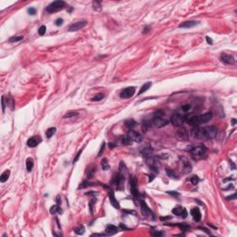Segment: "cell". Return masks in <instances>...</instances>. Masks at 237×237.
<instances>
[{"instance_id":"1","label":"cell","mask_w":237,"mask_h":237,"mask_svg":"<svg viewBox=\"0 0 237 237\" xmlns=\"http://www.w3.org/2000/svg\"><path fill=\"white\" fill-rule=\"evenodd\" d=\"M218 133L217 126H208V127H202L199 128L194 127L192 130V135L197 139H213L216 137Z\"/></svg>"},{"instance_id":"2","label":"cell","mask_w":237,"mask_h":237,"mask_svg":"<svg viewBox=\"0 0 237 237\" xmlns=\"http://www.w3.org/2000/svg\"><path fill=\"white\" fill-rule=\"evenodd\" d=\"M165 114L162 110H157L154 113L153 117V124L157 128H161L166 126L168 123V120H167L164 118Z\"/></svg>"},{"instance_id":"3","label":"cell","mask_w":237,"mask_h":237,"mask_svg":"<svg viewBox=\"0 0 237 237\" xmlns=\"http://www.w3.org/2000/svg\"><path fill=\"white\" fill-rule=\"evenodd\" d=\"M66 6V3L64 1H61V0H57V1H54L51 4H49L48 6L46 7V11L48 13H55V12H57L59 10L63 9Z\"/></svg>"},{"instance_id":"4","label":"cell","mask_w":237,"mask_h":237,"mask_svg":"<svg viewBox=\"0 0 237 237\" xmlns=\"http://www.w3.org/2000/svg\"><path fill=\"white\" fill-rule=\"evenodd\" d=\"M191 154H192V157H194V159H200L202 157H204V156L206 155L207 152V148L204 145H196V146H194L192 149H191Z\"/></svg>"},{"instance_id":"5","label":"cell","mask_w":237,"mask_h":237,"mask_svg":"<svg viewBox=\"0 0 237 237\" xmlns=\"http://www.w3.org/2000/svg\"><path fill=\"white\" fill-rule=\"evenodd\" d=\"M139 203H140V208H141V212L145 218H149L151 219H155V214L150 208L147 207V205L145 204V200L143 198H139Z\"/></svg>"},{"instance_id":"6","label":"cell","mask_w":237,"mask_h":237,"mask_svg":"<svg viewBox=\"0 0 237 237\" xmlns=\"http://www.w3.org/2000/svg\"><path fill=\"white\" fill-rule=\"evenodd\" d=\"M130 185H131V193L133 196L134 201H137L140 198V193L137 187V179L134 176H130Z\"/></svg>"},{"instance_id":"7","label":"cell","mask_w":237,"mask_h":237,"mask_svg":"<svg viewBox=\"0 0 237 237\" xmlns=\"http://www.w3.org/2000/svg\"><path fill=\"white\" fill-rule=\"evenodd\" d=\"M128 174V171H127V167L124 164L123 161H122L120 164V171H119V175H120V189L119 190L122 191L124 189L123 187V183L124 181H125L126 175Z\"/></svg>"},{"instance_id":"8","label":"cell","mask_w":237,"mask_h":237,"mask_svg":"<svg viewBox=\"0 0 237 237\" xmlns=\"http://www.w3.org/2000/svg\"><path fill=\"white\" fill-rule=\"evenodd\" d=\"M171 122L175 127H182L184 122V117L179 113H174L171 118Z\"/></svg>"},{"instance_id":"9","label":"cell","mask_w":237,"mask_h":237,"mask_svg":"<svg viewBox=\"0 0 237 237\" xmlns=\"http://www.w3.org/2000/svg\"><path fill=\"white\" fill-rule=\"evenodd\" d=\"M134 93H135V87L130 86V87H127V88L123 89V90L120 92V98H122V99H129V98H131V96L134 94Z\"/></svg>"},{"instance_id":"10","label":"cell","mask_w":237,"mask_h":237,"mask_svg":"<svg viewBox=\"0 0 237 237\" xmlns=\"http://www.w3.org/2000/svg\"><path fill=\"white\" fill-rule=\"evenodd\" d=\"M127 136L130 138V140H131V142H136V143H139V142H141L142 140H143V136H142L139 133L133 131V130H129Z\"/></svg>"},{"instance_id":"11","label":"cell","mask_w":237,"mask_h":237,"mask_svg":"<svg viewBox=\"0 0 237 237\" xmlns=\"http://www.w3.org/2000/svg\"><path fill=\"white\" fill-rule=\"evenodd\" d=\"M213 117V114H212L211 111L207 112L205 114H202L200 116H197V122L198 124H203V123H207V122H210Z\"/></svg>"},{"instance_id":"12","label":"cell","mask_w":237,"mask_h":237,"mask_svg":"<svg viewBox=\"0 0 237 237\" xmlns=\"http://www.w3.org/2000/svg\"><path fill=\"white\" fill-rule=\"evenodd\" d=\"M172 213L176 216H181L182 219H186L187 216H188V213H187V210L185 208H183L182 207L179 206L176 207L172 209Z\"/></svg>"},{"instance_id":"13","label":"cell","mask_w":237,"mask_h":237,"mask_svg":"<svg viewBox=\"0 0 237 237\" xmlns=\"http://www.w3.org/2000/svg\"><path fill=\"white\" fill-rule=\"evenodd\" d=\"M87 22L86 20H82V22H74L73 24H71L69 27V31H76L81 30L82 28H83L84 26H86Z\"/></svg>"},{"instance_id":"14","label":"cell","mask_w":237,"mask_h":237,"mask_svg":"<svg viewBox=\"0 0 237 237\" xmlns=\"http://www.w3.org/2000/svg\"><path fill=\"white\" fill-rule=\"evenodd\" d=\"M42 142V138L40 136H33V137L29 138L27 141V145L29 147H35L37 145H39Z\"/></svg>"},{"instance_id":"15","label":"cell","mask_w":237,"mask_h":237,"mask_svg":"<svg viewBox=\"0 0 237 237\" xmlns=\"http://www.w3.org/2000/svg\"><path fill=\"white\" fill-rule=\"evenodd\" d=\"M220 60L227 65L234 64V61H235L234 57H233L231 55H228V54H222V55L220 56Z\"/></svg>"},{"instance_id":"16","label":"cell","mask_w":237,"mask_h":237,"mask_svg":"<svg viewBox=\"0 0 237 237\" xmlns=\"http://www.w3.org/2000/svg\"><path fill=\"white\" fill-rule=\"evenodd\" d=\"M181 160H182V168H183L184 173L191 172V171H192V166H191V163L188 161V159H186V157H181Z\"/></svg>"},{"instance_id":"17","label":"cell","mask_w":237,"mask_h":237,"mask_svg":"<svg viewBox=\"0 0 237 237\" xmlns=\"http://www.w3.org/2000/svg\"><path fill=\"white\" fill-rule=\"evenodd\" d=\"M199 24V22H196V20H187V22H184L182 23H181L179 25V28H184V29H189V28H193L194 26L198 25Z\"/></svg>"},{"instance_id":"18","label":"cell","mask_w":237,"mask_h":237,"mask_svg":"<svg viewBox=\"0 0 237 237\" xmlns=\"http://www.w3.org/2000/svg\"><path fill=\"white\" fill-rule=\"evenodd\" d=\"M108 197H109L110 204H111L112 206H113L115 208L119 209V208H120V204H119V202H118L117 200H116L115 194H114L113 191H109V192H108Z\"/></svg>"},{"instance_id":"19","label":"cell","mask_w":237,"mask_h":237,"mask_svg":"<svg viewBox=\"0 0 237 237\" xmlns=\"http://www.w3.org/2000/svg\"><path fill=\"white\" fill-rule=\"evenodd\" d=\"M177 136L180 138L181 140H188V133H187V130L183 127H180V129L177 131Z\"/></svg>"},{"instance_id":"20","label":"cell","mask_w":237,"mask_h":237,"mask_svg":"<svg viewBox=\"0 0 237 237\" xmlns=\"http://www.w3.org/2000/svg\"><path fill=\"white\" fill-rule=\"evenodd\" d=\"M153 153H154V150L151 146H146V147H145V148H143L141 150V154L143 155V157H145V159H147V157H152V155H153Z\"/></svg>"},{"instance_id":"21","label":"cell","mask_w":237,"mask_h":237,"mask_svg":"<svg viewBox=\"0 0 237 237\" xmlns=\"http://www.w3.org/2000/svg\"><path fill=\"white\" fill-rule=\"evenodd\" d=\"M191 214H192L193 218L196 222H200L201 220V212L198 208H194L191 209Z\"/></svg>"},{"instance_id":"22","label":"cell","mask_w":237,"mask_h":237,"mask_svg":"<svg viewBox=\"0 0 237 237\" xmlns=\"http://www.w3.org/2000/svg\"><path fill=\"white\" fill-rule=\"evenodd\" d=\"M119 231V228L116 227L115 225H112V224H108L106 227V233L108 235H113L115 233H117Z\"/></svg>"},{"instance_id":"23","label":"cell","mask_w":237,"mask_h":237,"mask_svg":"<svg viewBox=\"0 0 237 237\" xmlns=\"http://www.w3.org/2000/svg\"><path fill=\"white\" fill-rule=\"evenodd\" d=\"M50 213L52 214V215H55V214L57 213H59V214H63V210L61 209V208H59V205H54V206H52L51 208H50Z\"/></svg>"},{"instance_id":"24","label":"cell","mask_w":237,"mask_h":237,"mask_svg":"<svg viewBox=\"0 0 237 237\" xmlns=\"http://www.w3.org/2000/svg\"><path fill=\"white\" fill-rule=\"evenodd\" d=\"M136 125H137V122H135V120H133V119H130V120H127L125 122L126 128H128L129 130H133Z\"/></svg>"},{"instance_id":"25","label":"cell","mask_w":237,"mask_h":237,"mask_svg":"<svg viewBox=\"0 0 237 237\" xmlns=\"http://www.w3.org/2000/svg\"><path fill=\"white\" fill-rule=\"evenodd\" d=\"M151 85H152V82H146V83L144 84L143 86L141 87V89L139 90V92H138V96H141L142 94H144L145 92H146V91L151 87Z\"/></svg>"},{"instance_id":"26","label":"cell","mask_w":237,"mask_h":237,"mask_svg":"<svg viewBox=\"0 0 237 237\" xmlns=\"http://www.w3.org/2000/svg\"><path fill=\"white\" fill-rule=\"evenodd\" d=\"M166 173H167V175L170 177V178H172V179H174V180H178L179 179V175L177 174L174 171H172V170L166 168Z\"/></svg>"},{"instance_id":"27","label":"cell","mask_w":237,"mask_h":237,"mask_svg":"<svg viewBox=\"0 0 237 237\" xmlns=\"http://www.w3.org/2000/svg\"><path fill=\"white\" fill-rule=\"evenodd\" d=\"M9 175H10V171L7 170V171H4V172L1 174V176H0V182H7V181H8V179L9 178Z\"/></svg>"},{"instance_id":"28","label":"cell","mask_w":237,"mask_h":237,"mask_svg":"<svg viewBox=\"0 0 237 237\" xmlns=\"http://www.w3.org/2000/svg\"><path fill=\"white\" fill-rule=\"evenodd\" d=\"M94 182H90L89 180H83L82 183L80 184V186H79V189L86 188V187H88V186H94Z\"/></svg>"},{"instance_id":"29","label":"cell","mask_w":237,"mask_h":237,"mask_svg":"<svg viewBox=\"0 0 237 237\" xmlns=\"http://www.w3.org/2000/svg\"><path fill=\"white\" fill-rule=\"evenodd\" d=\"M94 173H96V168L94 167H90V168H88L86 171V176H87V179H92L93 177H94Z\"/></svg>"},{"instance_id":"30","label":"cell","mask_w":237,"mask_h":237,"mask_svg":"<svg viewBox=\"0 0 237 237\" xmlns=\"http://www.w3.org/2000/svg\"><path fill=\"white\" fill-rule=\"evenodd\" d=\"M56 131H57V129H56L55 127H51V128H49V129L46 130V131H45V135H46L47 138H51L52 136H53V135L56 133Z\"/></svg>"},{"instance_id":"31","label":"cell","mask_w":237,"mask_h":237,"mask_svg":"<svg viewBox=\"0 0 237 237\" xmlns=\"http://www.w3.org/2000/svg\"><path fill=\"white\" fill-rule=\"evenodd\" d=\"M33 159H31V157H28V159H26V168H27L28 171H31V170H33Z\"/></svg>"},{"instance_id":"32","label":"cell","mask_w":237,"mask_h":237,"mask_svg":"<svg viewBox=\"0 0 237 237\" xmlns=\"http://www.w3.org/2000/svg\"><path fill=\"white\" fill-rule=\"evenodd\" d=\"M73 231H74V233H76V234H79V235H82L84 233V231H85V229H84V227L82 225H80V226H77V227H75L74 229H73Z\"/></svg>"},{"instance_id":"33","label":"cell","mask_w":237,"mask_h":237,"mask_svg":"<svg viewBox=\"0 0 237 237\" xmlns=\"http://www.w3.org/2000/svg\"><path fill=\"white\" fill-rule=\"evenodd\" d=\"M105 97V94H102V93H99V94H96V96H94V97L92 98V101L94 102H98V101H101L102 99H104Z\"/></svg>"},{"instance_id":"34","label":"cell","mask_w":237,"mask_h":237,"mask_svg":"<svg viewBox=\"0 0 237 237\" xmlns=\"http://www.w3.org/2000/svg\"><path fill=\"white\" fill-rule=\"evenodd\" d=\"M23 40V36L22 35H19V36H12L8 39V42L9 43H17V42H20Z\"/></svg>"},{"instance_id":"35","label":"cell","mask_w":237,"mask_h":237,"mask_svg":"<svg viewBox=\"0 0 237 237\" xmlns=\"http://www.w3.org/2000/svg\"><path fill=\"white\" fill-rule=\"evenodd\" d=\"M7 104H8V106L11 108V110L14 109V108H15V102H14L12 96H9V97L7 99Z\"/></svg>"},{"instance_id":"36","label":"cell","mask_w":237,"mask_h":237,"mask_svg":"<svg viewBox=\"0 0 237 237\" xmlns=\"http://www.w3.org/2000/svg\"><path fill=\"white\" fill-rule=\"evenodd\" d=\"M101 166H102L103 171H108V168H109V165H108V159H102V161H101Z\"/></svg>"},{"instance_id":"37","label":"cell","mask_w":237,"mask_h":237,"mask_svg":"<svg viewBox=\"0 0 237 237\" xmlns=\"http://www.w3.org/2000/svg\"><path fill=\"white\" fill-rule=\"evenodd\" d=\"M93 8L96 11H101L102 8H101V4H100L99 1H94L93 2Z\"/></svg>"},{"instance_id":"38","label":"cell","mask_w":237,"mask_h":237,"mask_svg":"<svg viewBox=\"0 0 237 237\" xmlns=\"http://www.w3.org/2000/svg\"><path fill=\"white\" fill-rule=\"evenodd\" d=\"M190 182L193 185H196V184L199 182V178H198V176H196V175H193V176L190 178Z\"/></svg>"},{"instance_id":"39","label":"cell","mask_w":237,"mask_h":237,"mask_svg":"<svg viewBox=\"0 0 237 237\" xmlns=\"http://www.w3.org/2000/svg\"><path fill=\"white\" fill-rule=\"evenodd\" d=\"M78 115V112H75V111H69L66 115H64V119H69V118L71 117H75V116Z\"/></svg>"},{"instance_id":"40","label":"cell","mask_w":237,"mask_h":237,"mask_svg":"<svg viewBox=\"0 0 237 237\" xmlns=\"http://www.w3.org/2000/svg\"><path fill=\"white\" fill-rule=\"evenodd\" d=\"M122 144L125 145H129L131 144V141L130 140V138L128 137V136H123L122 139Z\"/></svg>"},{"instance_id":"41","label":"cell","mask_w":237,"mask_h":237,"mask_svg":"<svg viewBox=\"0 0 237 237\" xmlns=\"http://www.w3.org/2000/svg\"><path fill=\"white\" fill-rule=\"evenodd\" d=\"M96 201H97V200H96V198H93V199L89 202V209H90L91 214H93V207H94V205L96 203Z\"/></svg>"},{"instance_id":"42","label":"cell","mask_w":237,"mask_h":237,"mask_svg":"<svg viewBox=\"0 0 237 237\" xmlns=\"http://www.w3.org/2000/svg\"><path fill=\"white\" fill-rule=\"evenodd\" d=\"M151 234L153 236H163L164 235V233L163 231H154V230H151Z\"/></svg>"},{"instance_id":"43","label":"cell","mask_w":237,"mask_h":237,"mask_svg":"<svg viewBox=\"0 0 237 237\" xmlns=\"http://www.w3.org/2000/svg\"><path fill=\"white\" fill-rule=\"evenodd\" d=\"M175 225L179 226V227H180V229L182 230V231H188V230L190 229V227H189L188 225H185V224H175Z\"/></svg>"},{"instance_id":"44","label":"cell","mask_w":237,"mask_h":237,"mask_svg":"<svg viewBox=\"0 0 237 237\" xmlns=\"http://www.w3.org/2000/svg\"><path fill=\"white\" fill-rule=\"evenodd\" d=\"M105 146H106V144H105V142H103L102 145H101V146H100L99 152H98V153H97V157H101V155H102L103 152H104V150H105Z\"/></svg>"},{"instance_id":"45","label":"cell","mask_w":237,"mask_h":237,"mask_svg":"<svg viewBox=\"0 0 237 237\" xmlns=\"http://www.w3.org/2000/svg\"><path fill=\"white\" fill-rule=\"evenodd\" d=\"M45 31H46V27H45V25H42L41 27L39 28V30H38V33H39L40 35H44L45 33Z\"/></svg>"},{"instance_id":"46","label":"cell","mask_w":237,"mask_h":237,"mask_svg":"<svg viewBox=\"0 0 237 237\" xmlns=\"http://www.w3.org/2000/svg\"><path fill=\"white\" fill-rule=\"evenodd\" d=\"M182 111L183 112H188L189 110L191 109V106L190 105H188V104H186V105H184V106L182 107Z\"/></svg>"},{"instance_id":"47","label":"cell","mask_w":237,"mask_h":237,"mask_svg":"<svg viewBox=\"0 0 237 237\" xmlns=\"http://www.w3.org/2000/svg\"><path fill=\"white\" fill-rule=\"evenodd\" d=\"M82 148L80 149V150H79V152L77 153V155H76V157H75V159H73V163H76L77 161H78V159H80V156H81V154H82Z\"/></svg>"},{"instance_id":"48","label":"cell","mask_w":237,"mask_h":237,"mask_svg":"<svg viewBox=\"0 0 237 237\" xmlns=\"http://www.w3.org/2000/svg\"><path fill=\"white\" fill-rule=\"evenodd\" d=\"M28 13H29L30 15H31V16L35 15V14H36V8H28Z\"/></svg>"},{"instance_id":"49","label":"cell","mask_w":237,"mask_h":237,"mask_svg":"<svg viewBox=\"0 0 237 237\" xmlns=\"http://www.w3.org/2000/svg\"><path fill=\"white\" fill-rule=\"evenodd\" d=\"M168 194H171V196H174V197H179L180 196V194H179L178 192H175V191H168V192H167Z\"/></svg>"},{"instance_id":"50","label":"cell","mask_w":237,"mask_h":237,"mask_svg":"<svg viewBox=\"0 0 237 237\" xmlns=\"http://www.w3.org/2000/svg\"><path fill=\"white\" fill-rule=\"evenodd\" d=\"M63 22H64V20H63V19H61V18H59V19H57V20H56V22H55V24L57 26H61L63 24Z\"/></svg>"},{"instance_id":"51","label":"cell","mask_w":237,"mask_h":237,"mask_svg":"<svg viewBox=\"0 0 237 237\" xmlns=\"http://www.w3.org/2000/svg\"><path fill=\"white\" fill-rule=\"evenodd\" d=\"M6 97H5L4 96H2V112L3 113H5V109H6Z\"/></svg>"},{"instance_id":"52","label":"cell","mask_w":237,"mask_h":237,"mask_svg":"<svg viewBox=\"0 0 237 237\" xmlns=\"http://www.w3.org/2000/svg\"><path fill=\"white\" fill-rule=\"evenodd\" d=\"M226 199H227V200H235V199H236V194H233V196H227V197H226Z\"/></svg>"},{"instance_id":"53","label":"cell","mask_w":237,"mask_h":237,"mask_svg":"<svg viewBox=\"0 0 237 237\" xmlns=\"http://www.w3.org/2000/svg\"><path fill=\"white\" fill-rule=\"evenodd\" d=\"M206 41L208 45H212V44H213V41H212V39L209 37V36H206Z\"/></svg>"},{"instance_id":"54","label":"cell","mask_w":237,"mask_h":237,"mask_svg":"<svg viewBox=\"0 0 237 237\" xmlns=\"http://www.w3.org/2000/svg\"><path fill=\"white\" fill-rule=\"evenodd\" d=\"M198 229H199V230H202V231H204L205 233H208V234L211 235V233H210V231H208V229H206V228H203V227H199V228H198Z\"/></svg>"},{"instance_id":"55","label":"cell","mask_w":237,"mask_h":237,"mask_svg":"<svg viewBox=\"0 0 237 237\" xmlns=\"http://www.w3.org/2000/svg\"><path fill=\"white\" fill-rule=\"evenodd\" d=\"M149 30H150V27H148V26H145V28H144V31H143V33L144 34H145V33H147L149 31Z\"/></svg>"},{"instance_id":"56","label":"cell","mask_w":237,"mask_h":237,"mask_svg":"<svg viewBox=\"0 0 237 237\" xmlns=\"http://www.w3.org/2000/svg\"><path fill=\"white\" fill-rule=\"evenodd\" d=\"M171 219V216H168V217H161L160 218V220H161V222H165V220H167V219Z\"/></svg>"},{"instance_id":"57","label":"cell","mask_w":237,"mask_h":237,"mask_svg":"<svg viewBox=\"0 0 237 237\" xmlns=\"http://www.w3.org/2000/svg\"><path fill=\"white\" fill-rule=\"evenodd\" d=\"M86 194L87 196H96V194H97V192H88V193H86Z\"/></svg>"},{"instance_id":"58","label":"cell","mask_w":237,"mask_h":237,"mask_svg":"<svg viewBox=\"0 0 237 237\" xmlns=\"http://www.w3.org/2000/svg\"><path fill=\"white\" fill-rule=\"evenodd\" d=\"M56 201H57V204H59V205H60V204H61L60 196H57V200H56Z\"/></svg>"},{"instance_id":"59","label":"cell","mask_w":237,"mask_h":237,"mask_svg":"<svg viewBox=\"0 0 237 237\" xmlns=\"http://www.w3.org/2000/svg\"><path fill=\"white\" fill-rule=\"evenodd\" d=\"M123 212H125V213H131V214H136V212H135V211H129V210H123Z\"/></svg>"},{"instance_id":"60","label":"cell","mask_w":237,"mask_h":237,"mask_svg":"<svg viewBox=\"0 0 237 237\" xmlns=\"http://www.w3.org/2000/svg\"><path fill=\"white\" fill-rule=\"evenodd\" d=\"M108 145H109L110 149H112V148H113V147H114V146H115V145H115V144H111V143H110V144H108Z\"/></svg>"},{"instance_id":"61","label":"cell","mask_w":237,"mask_h":237,"mask_svg":"<svg viewBox=\"0 0 237 237\" xmlns=\"http://www.w3.org/2000/svg\"><path fill=\"white\" fill-rule=\"evenodd\" d=\"M235 123H236V120H235V119H233V120H231V124L234 125Z\"/></svg>"},{"instance_id":"62","label":"cell","mask_w":237,"mask_h":237,"mask_svg":"<svg viewBox=\"0 0 237 237\" xmlns=\"http://www.w3.org/2000/svg\"><path fill=\"white\" fill-rule=\"evenodd\" d=\"M208 225H209V226H210V227H212V228H213V229H217V227H215V226H214V225H212V224L208 223Z\"/></svg>"}]
</instances>
